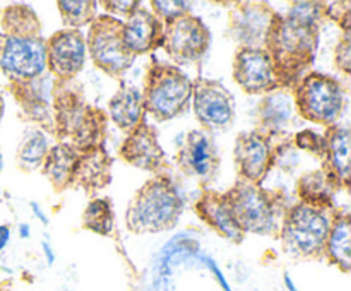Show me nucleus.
Here are the masks:
<instances>
[{
  "mask_svg": "<svg viewBox=\"0 0 351 291\" xmlns=\"http://www.w3.org/2000/svg\"><path fill=\"white\" fill-rule=\"evenodd\" d=\"M0 71L9 82L40 77L47 71L40 17L29 5L14 3L0 12Z\"/></svg>",
  "mask_w": 351,
  "mask_h": 291,
  "instance_id": "nucleus-1",
  "label": "nucleus"
},
{
  "mask_svg": "<svg viewBox=\"0 0 351 291\" xmlns=\"http://www.w3.org/2000/svg\"><path fill=\"white\" fill-rule=\"evenodd\" d=\"M319 33L321 24L305 23L290 14H274L263 48L269 55L280 89L291 91L312 67L317 53Z\"/></svg>",
  "mask_w": 351,
  "mask_h": 291,
  "instance_id": "nucleus-2",
  "label": "nucleus"
},
{
  "mask_svg": "<svg viewBox=\"0 0 351 291\" xmlns=\"http://www.w3.org/2000/svg\"><path fill=\"white\" fill-rule=\"evenodd\" d=\"M53 136L58 144H69L77 151L105 144L108 116L86 99L77 81H55L51 89Z\"/></svg>",
  "mask_w": 351,
  "mask_h": 291,
  "instance_id": "nucleus-3",
  "label": "nucleus"
},
{
  "mask_svg": "<svg viewBox=\"0 0 351 291\" xmlns=\"http://www.w3.org/2000/svg\"><path fill=\"white\" fill-rule=\"evenodd\" d=\"M184 211V201L165 173L154 175L134 194L125 212V225L134 235L163 233L175 228Z\"/></svg>",
  "mask_w": 351,
  "mask_h": 291,
  "instance_id": "nucleus-4",
  "label": "nucleus"
},
{
  "mask_svg": "<svg viewBox=\"0 0 351 291\" xmlns=\"http://www.w3.org/2000/svg\"><path fill=\"white\" fill-rule=\"evenodd\" d=\"M232 207L233 216L243 233L278 238L288 207L285 194L266 190L257 184L237 180L228 192H223Z\"/></svg>",
  "mask_w": 351,
  "mask_h": 291,
  "instance_id": "nucleus-5",
  "label": "nucleus"
},
{
  "mask_svg": "<svg viewBox=\"0 0 351 291\" xmlns=\"http://www.w3.org/2000/svg\"><path fill=\"white\" fill-rule=\"evenodd\" d=\"M336 211V207H321L300 201L290 205L278 235L285 252L298 259H321Z\"/></svg>",
  "mask_w": 351,
  "mask_h": 291,
  "instance_id": "nucleus-6",
  "label": "nucleus"
},
{
  "mask_svg": "<svg viewBox=\"0 0 351 291\" xmlns=\"http://www.w3.org/2000/svg\"><path fill=\"white\" fill-rule=\"evenodd\" d=\"M144 113L158 122L177 118L189 108L192 98V81L173 64L153 60L144 75Z\"/></svg>",
  "mask_w": 351,
  "mask_h": 291,
  "instance_id": "nucleus-7",
  "label": "nucleus"
},
{
  "mask_svg": "<svg viewBox=\"0 0 351 291\" xmlns=\"http://www.w3.org/2000/svg\"><path fill=\"white\" fill-rule=\"evenodd\" d=\"M295 110L304 120L324 125H338L345 110V89L336 77L321 72L305 74L291 89Z\"/></svg>",
  "mask_w": 351,
  "mask_h": 291,
  "instance_id": "nucleus-8",
  "label": "nucleus"
},
{
  "mask_svg": "<svg viewBox=\"0 0 351 291\" xmlns=\"http://www.w3.org/2000/svg\"><path fill=\"white\" fill-rule=\"evenodd\" d=\"M122 27V21L103 14L93 19L86 38V50L91 55L93 64L106 75L120 81L136 60L123 47Z\"/></svg>",
  "mask_w": 351,
  "mask_h": 291,
  "instance_id": "nucleus-9",
  "label": "nucleus"
},
{
  "mask_svg": "<svg viewBox=\"0 0 351 291\" xmlns=\"http://www.w3.org/2000/svg\"><path fill=\"white\" fill-rule=\"evenodd\" d=\"M211 47V31L202 23L201 17H178L171 23L163 24L161 48L175 64H194L199 62Z\"/></svg>",
  "mask_w": 351,
  "mask_h": 291,
  "instance_id": "nucleus-10",
  "label": "nucleus"
},
{
  "mask_svg": "<svg viewBox=\"0 0 351 291\" xmlns=\"http://www.w3.org/2000/svg\"><path fill=\"white\" fill-rule=\"evenodd\" d=\"M192 106L204 132L232 127L235 120V99L219 81L197 77L192 81Z\"/></svg>",
  "mask_w": 351,
  "mask_h": 291,
  "instance_id": "nucleus-11",
  "label": "nucleus"
},
{
  "mask_svg": "<svg viewBox=\"0 0 351 291\" xmlns=\"http://www.w3.org/2000/svg\"><path fill=\"white\" fill-rule=\"evenodd\" d=\"M233 160L240 180L261 185L276 160L273 137L257 129L242 132L235 140Z\"/></svg>",
  "mask_w": 351,
  "mask_h": 291,
  "instance_id": "nucleus-12",
  "label": "nucleus"
},
{
  "mask_svg": "<svg viewBox=\"0 0 351 291\" xmlns=\"http://www.w3.org/2000/svg\"><path fill=\"white\" fill-rule=\"evenodd\" d=\"M86 38L79 29L55 31L45 41L47 71L55 81H74L86 62Z\"/></svg>",
  "mask_w": 351,
  "mask_h": 291,
  "instance_id": "nucleus-13",
  "label": "nucleus"
},
{
  "mask_svg": "<svg viewBox=\"0 0 351 291\" xmlns=\"http://www.w3.org/2000/svg\"><path fill=\"white\" fill-rule=\"evenodd\" d=\"M233 79L247 94H269L280 89L271 58L264 48L240 47L233 58Z\"/></svg>",
  "mask_w": 351,
  "mask_h": 291,
  "instance_id": "nucleus-14",
  "label": "nucleus"
},
{
  "mask_svg": "<svg viewBox=\"0 0 351 291\" xmlns=\"http://www.w3.org/2000/svg\"><path fill=\"white\" fill-rule=\"evenodd\" d=\"M276 10L266 2H237L230 10L228 31L245 48H263Z\"/></svg>",
  "mask_w": 351,
  "mask_h": 291,
  "instance_id": "nucleus-15",
  "label": "nucleus"
},
{
  "mask_svg": "<svg viewBox=\"0 0 351 291\" xmlns=\"http://www.w3.org/2000/svg\"><path fill=\"white\" fill-rule=\"evenodd\" d=\"M9 89L19 105L24 120L36 123L45 134H53V115H51L53 79L41 74L40 77L31 81L9 82Z\"/></svg>",
  "mask_w": 351,
  "mask_h": 291,
  "instance_id": "nucleus-16",
  "label": "nucleus"
},
{
  "mask_svg": "<svg viewBox=\"0 0 351 291\" xmlns=\"http://www.w3.org/2000/svg\"><path fill=\"white\" fill-rule=\"evenodd\" d=\"M177 164L184 175L209 184L219 170V156L211 136L204 130H191L177 153Z\"/></svg>",
  "mask_w": 351,
  "mask_h": 291,
  "instance_id": "nucleus-17",
  "label": "nucleus"
},
{
  "mask_svg": "<svg viewBox=\"0 0 351 291\" xmlns=\"http://www.w3.org/2000/svg\"><path fill=\"white\" fill-rule=\"evenodd\" d=\"M119 156L127 164L139 170L161 175L167 168V154L158 140V132L149 123L143 122L130 134H127L122 142Z\"/></svg>",
  "mask_w": 351,
  "mask_h": 291,
  "instance_id": "nucleus-18",
  "label": "nucleus"
},
{
  "mask_svg": "<svg viewBox=\"0 0 351 291\" xmlns=\"http://www.w3.org/2000/svg\"><path fill=\"white\" fill-rule=\"evenodd\" d=\"M324 153H322V171L336 190L350 188L351 164H350V130L348 127L332 125L322 134Z\"/></svg>",
  "mask_w": 351,
  "mask_h": 291,
  "instance_id": "nucleus-19",
  "label": "nucleus"
},
{
  "mask_svg": "<svg viewBox=\"0 0 351 291\" xmlns=\"http://www.w3.org/2000/svg\"><path fill=\"white\" fill-rule=\"evenodd\" d=\"M194 207L199 219H202L221 238L232 243H242L245 240V233L237 223L232 207H230L223 192L206 188V190H202L201 197L197 199Z\"/></svg>",
  "mask_w": 351,
  "mask_h": 291,
  "instance_id": "nucleus-20",
  "label": "nucleus"
},
{
  "mask_svg": "<svg viewBox=\"0 0 351 291\" xmlns=\"http://www.w3.org/2000/svg\"><path fill=\"white\" fill-rule=\"evenodd\" d=\"M122 36L125 50L134 57H139L161 47L163 23L149 9L139 5L123 23Z\"/></svg>",
  "mask_w": 351,
  "mask_h": 291,
  "instance_id": "nucleus-21",
  "label": "nucleus"
},
{
  "mask_svg": "<svg viewBox=\"0 0 351 291\" xmlns=\"http://www.w3.org/2000/svg\"><path fill=\"white\" fill-rule=\"evenodd\" d=\"M110 181H112V157L106 153L105 146L79 151L72 187L82 188L88 197H93L99 190L108 187Z\"/></svg>",
  "mask_w": 351,
  "mask_h": 291,
  "instance_id": "nucleus-22",
  "label": "nucleus"
},
{
  "mask_svg": "<svg viewBox=\"0 0 351 291\" xmlns=\"http://www.w3.org/2000/svg\"><path fill=\"white\" fill-rule=\"evenodd\" d=\"M295 105L291 92L288 89H276L269 92L261 101L257 116H259V127L257 130L267 134V136H281L293 123Z\"/></svg>",
  "mask_w": 351,
  "mask_h": 291,
  "instance_id": "nucleus-23",
  "label": "nucleus"
},
{
  "mask_svg": "<svg viewBox=\"0 0 351 291\" xmlns=\"http://www.w3.org/2000/svg\"><path fill=\"white\" fill-rule=\"evenodd\" d=\"M143 96L136 86L120 81V88L108 101V116L122 132L130 134L144 120Z\"/></svg>",
  "mask_w": 351,
  "mask_h": 291,
  "instance_id": "nucleus-24",
  "label": "nucleus"
},
{
  "mask_svg": "<svg viewBox=\"0 0 351 291\" xmlns=\"http://www.w3.org/2000/svg\"><path fill=\"white\" fill-rule=\"evenodd\" d=\"M79 151L69 144H55L50 147L45 163L41 166L45 178L51 184L55 192H64L72 187L74 180V168L77 163Z\"/></svg>",
  "mask_w": 351,
  "mask_h": 291,
  "instance_id": "nucleus-25",
  "label": "nucleus"
},
{
  "mask_svg": "<svg viewBox=\"0 0 351 291\" xmlns=\"http://www.w3.org/2000/svg\"><path fill=\"white\" fill-rule=\"evenodd\" d=\"M329 262L338 266L343 273H350L351 267V219L346 211H336L331 231L326 242V252Z\"/></svg>",
  "mask_w": 351,
  "mask_h": 291,
  "instance_id": "nucleus-26",
  "label": "nucleus"
},
{
  "mask_svg": "<svg viewBox=\"0 0 351 291\" xmlns=\"http://www.w3.org/2000/svg\"><path fill=\"white\" fill-rule=\"evenodd\" d=\"M50 140L48 136L38 127H31L26 130V134L21 139L19 147H17L16 161L19 170L26 173L40 170L45 163L48 151H50Z\"/></svg>",
  "mask_w": 351,
  "mask_h": 291,
  "instance_id": "nucleus-27",
  "label": "nucleus"
},
{
  "mask_svg": "<svg viewBox=\"0 0 351 291\" xmlns=\"http://www.w3.org/2000/svg\"><path fill=\"white\" fill-rule=\"evenodd\" d=\"M297 192L300 202L312 205H321V207H336L335 205V192L336 188L326 177L322 170L308 171L298 178Z\"/></svg>",
  "mask_w": 351,
  "mask_h": 291,
  "instance_id": "nucleus-28",
  "label": "nucleus"
},
{
  "mask_svg": "<svg viewBox=\"0 0 351 291\" xmlns=\"http://www.w3.org/2000/svg\"><path fill=\"white\" fill-rule=\"evenodd\" d=\"M82 226L101 236L115 235V216L110 199H93L82 212Z\"/></svg>",
  "mask_w": 351,
  "mask_h": 291,
  "instance_id": "nucleus-29",
  "label": "nucleus"
},
{
  "mask_svg": "<svg viewBox=\"0 0 351 291\" xmlns=\"http://www.w3.org/2000/svg\"><path fill=\"white\" fill-rule=\"evenodd\" d=\"M57 7L65 26H69V29H79L93 23L98 3L95 0H60Z\"/></svg>",
  "mask_w": 351,
  "mask_h": 291,
  "instance_id": "nucleus-30",
  "label": "nucleus"
},
{
  "mask_svg": "<svg viewBox=\"0 0 351 291\" xmlns=\"http://www.w3.org/2000/svg\"><path fill=\"white\" fill-rule=\"evenodd\" d=\"M151 7H153L151 12H153L163 24L171 23V21L178 19V17H184V16H189V14H192L191 2H178V0H173V2H167V0H153V2H151Z\"/></svg>",
  "mask_w": 351,
  "mask_h": 291,
  "instance_id": "nucleus-31",
  "label": "nucleus"
},
{
  "mask_svg": "<svg viewBox=\"0 0 351 291\" xmlns=\"http://www.w3.org/2000/svg\"><path fill=\"white\" fill-rule=\"evenodd\" d=\"M293 142L295 146H298L300 149L308 151L312 156L319 157V160H321L322 153H324V137H322L321 134L315 132V130L305 129L302 130V132L295 134Z\"/></svg>",
  "mask_w": 351,
  "mask_h": 291,
  "instance_id": "nucleus-32",
  "label": "nucleus"
},
{
  "mask_svg": "<svg viewBox=\"0 0 351 291\" xmlns=\"http://www.w3.org/2000/svg\"><path fill=\"white\" fill-rule=\"evenodd\" d=\"M351 3L326 2V19H331L341 27L343 33H351Z\"/></svg>",
  "mask_w": 351,
  "mask_h": 291,
  "instance_id": "nucleus-33",
  "label": "nucleus"
},
{
  "mask_svg": "<svg viewBox=\"0 0 351 291\" xmlns=\"http://www.w3.org/2000/svg\"><path fill=\"white\" fill-rule=\"evenodd\" d=\"M351 33H343L335 50V64L345 75L351 72Z\"/></svg>",
  "mask_w": 351,
  "mask_h": 291,
  "instance_id": "nucleus-34",
  "label": "nucleus"
},
{
  "mask_svg": "<svg viewBox=\"0 0 351 291\" xmlns=\"http://www.w3.org/2000/svg\"><path fill=\"white\" fill-rule=\"evenodd\" d=\"M139 5L141 2H137V0H105V2H101V7H105L108 16L112 17H129Z\"/></svg>",
  "mask_w": 351,
  "mask_h": 291,
  "instance_id": "nucleus-35",
  "label": "nucleus"
},
{
  "mask_svg": "<svg viewBox=\"0 0 351 291\" xmlns=\"http://www.w3.org/2000/svg\"><path fill=\"white\" fill-rule=\"evenodd\" d=\"M10 238V228L7 225H0V250L5 249Z\"/></svg>",
  "mask_w": 351,
  "mask_h": 291,
  "instance_id": "nucleus-36",
  "label": "nucleus"
},
{
  "mask_svg": "<svg viewBox=\"0 0 351 291\" xmlns=\"http://www.w3.org/2000/svg\"><path fill=\"white\" fill-rule=\"evenodd\" d=\"M285 281H287V286H288V290H290V291H298L297 288L293 286V283H291L290 276H285Z\"/></svg>",
  "mask_w": 351,
  "mask_h": 291,
  "instance_id": "nucleus-37",
  "label": "nucleus"
},
{
  "mask_svg": "<svg viewBox=\"0 0 351 291\" xmlns=\"http://www.w3.org/2000/svg\"><path fill=\"white\" fill-rule=\"evenodd\" d=\"M3 112H5V103H3V98H2V96H0V122H2Z\"/></svg>",
  "mask_w": 351,
  "mask_h": 291,
  "instance_id": "nucleus-38",
  "label": "nucleus"
},
{
  "mask_svg": "<svg viewBox=\"0 0 351 291\" xmlns=\"http://www.w3.org/2000/svg\"><path fill=\"white\" fill-rule=\"evenodd\" d=\"M3 168V157H2V151H0V171H2Z\"/></svg>",
  "mask_w": 351,
  "mask_h": 291,
  "instance_id": "nucleus-39",
  "label": "nucleus"
},
{
  "mask_svg": "<svg viewBox=\"0 0 351 291\" xmlns=\"http://www.w3.org/2000/svg\"><path fill=\"white\" fill-rule=\"evenodd\" d=\"M0 291H5V290H2V288H0Z\"/></svg>",
  "mask_w": 351,
  "mask_h": 291,
  "instance_id": "nucleus-40",
  "label": "nucleus"
}]
</instances>
